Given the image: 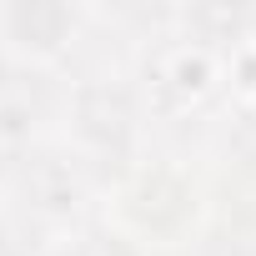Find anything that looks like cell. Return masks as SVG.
<instances>
[{
    "instance_id": "obj_1",
    "label": "cell",
    "mask_w": 256,
    "mask_h": 256,
    "mask_svg": "<svg viewBox=\"0 0 256 256\" xmlns=\"http://www.w3.org/2000/svg\"><path fill=\"white\" fill-rule=\"evenodd\" d=\"M26 241H36V226L26 216L0 211V256H36V246H26Z\"/></svg>"
}]
</instances>
